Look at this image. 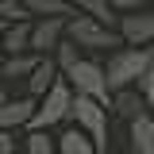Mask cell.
<instances>
[{
    "instance_id": "cell-12",
    "label": "cell",
    "mask_w": 154,
    "mask_h": 154,
    "mask_svg": "<svg viewBox=\"0 0 154 154\" xmlns=\"http://www.w3.org/2000/svg\"><path fill=\"white\" fill-rule=\"evenodd\" d=\"M127 143H131V154H154V112L127 123Z\"/></svg>"
},
{
    "instance_id": "cell-22",
    "label": "cell",
    "mask_w": 154,
    "mask_h": 154,
    "mask_svg": "<svg viewBox=\"0 0 154 154\" xmlns=\"http://www.w3.org/2000/svg\"><path fill=\"white\" fill-rule=\"evenodd\" d=\"M135 89H139V93H143V100H146V104L154 108V62H150V69L143 73V81H139Z\"/></svg>"
},
{
    "instance_id": "cell-6",
    "label": "cell",
    "mask_w": 154,
    "mask_h": 154,
    "mask_svg": "<svg viewBox=\"0 0 154 154\" xmlns=\"http://www.w3.org/2000/svg\"><path fill=\"white\" fill-rule=\"evenodd\" d=\"M116 31H119V42L123 46H154V8L119 16Z\"/></svg>"
},
{
    "instance_id": "cell-5",
    "label": "cell",
    "mask_w": 154,
    "mask_h": 154,
    "mask_svg": "<svg viewBox=\"0 0 154 154\" xmlns=\"http://www.w3.org/2000/svg\"><path fill=\"white\" fill-rule=\"evenodd\" d=\"M69 104H73L69 85H66V81H58L54 89L38 100L35 119H31V131H50V127H58V123H66V119H69Z\"/></svg>"
},
{
    "instance_id": "cell-10",
    "label": "cell",
    "mask_w": 154,
    "mask_h": 154,
    "mask_svg": "<svg viewBox=\"0 0 154 154\" xmlns=\"http://www.w3.org/2000/svg\"><path fill=\"white\" fill-rule=\"evenodd\" d=\"M16 54H31V19L8 23L0 31V58H16Z\"/></svg>"
},
{
    "instance_id": "cell-13",
    "label": "cell",
    "mask_w": 154,
    "mask_h": 154,
    "mask_svg": "<svg viewBox=\"0 0 154 154\" xmlns=\"http://www.w3.org/2000/svg\"><path fill=\"white\" fill-rule=\"evenodd\" d=\"M66 4L73 8V16H89V19H96V23H104V27H116V23H119V16L112 12L108 0H66Z\"/></svg>"
},
{
    "instance_id": "cell-2",
    "label": "cell",
    "mask_w": 154,
    "mask_h": 154,
    "mask_svg": "<svg viewBox=\"0 0 154 154\" xmlns=\"http://www.w3.org/2000/svg\"><path fill=\"white\" fill-rule=\"evenodd\" d=\"M66 38L81 50V58H96V62H100V54H116L123 46L116 27H104V23H96L89 16H73L69 19L66 23Z\"/></svg>"
},
{
    "instance_id": "cell-19",
    "label": "cell",
    "mask_w": 154,
    "mask_h": 154,
    "mask_svg": "<svg viewBox=\"0 0 154 154\" xmlns=\"http://www.w3.org/2000/svg\"><path fill=\"white\" fill-rule=\"evenodd\" d=\"M27 8H23V0H0V23L8 27V23H27Z\"/></svg>"
},
{
    "instance_id": "cell-8",
    "label": "cell",
    "mask_w": 154,
    "mask_h": 154,
    "mask_svg": "<svg viewBox=\"0 0 154 154\" xmlns=\"http://www.w3.org/2000/svg\"><path fill=\"white\" fill-rule=\"evenodd\" d=\"M35 108H38V100H31V96H23V93H12V100L0 108V131H12V135H23V131H31V119H35Z\"/></svg>"
},
{
    "instance_id": "cell-15",
    "label": "cell",
    "mask_w": 154,
    "mask_h": 154,
    "mask_svg": "<svg viewBox=\"0 0 154 154\" xmlns=\"http://www.w3.org/2000/svg\"><path fill=\"white\" fill-rule=\"evenodd\" d=\"M31 19H73V8L66 0H23Z\"/></svg>"
},
{
    "instance_id": "cell-9",
    "label": "cell",
    "mask_w": 154,
    "mask_h": 154,
    "mask_svg": "<svg viewBox=\"0 0 154 154\" xmlns=\"http://www.w3.org/2000/svg\"><path fill=\"white\" fill-rule=\"evenodd\" d=\"M58 81H62V73H58L54 58H38V66L31 69V77L23 81V96H31V100H42V96L50 93Z\"/></svg>"
},
{
    "instance_id": "cell-7",
    "label": "cell",
    "mask_w": 154,
    "mask_h": 154,
    "mask_svg": "<svg viewBox=\"0 0 154 154\" xmlns=\"http://www.w3.org/2000/svg\"><path fill=\"white\" fill-rule=\"evenodd\" d=\"M66 23L69 19H31V54L50 58L66 42Z\"/></svg>"
},
{
    "instance_id": "cell-21",
    "label": "cell",
    "mask_w": 154,
    "mask_h": 154,
    "mask_svg": "<svg viewBox=\"0 0 154 154\" xmlns=\"http://www.w3.org/2000/svg\"><path fill=\"white\" fill-rule=\"evenodd\" d=\"M0 154H23V135L0 131Z\"/></svg>"
},
{
    "instance_id": "cell-23",
    "label": "cell",
    "mask_w": 154,
    "mask_h": 154,
    "mask_svg": "<svg viewBox=\"0 0 154 154\" xmlns=\"http://www.w3.org/2000/svg\"><path fill=\"white\" fill-rule=\"evenodd\" d=\"M0 31H4V23H0Z\"/></svg>"
},
{
    "instance_id": "cell-20",
    "label": "cell",
    "mask_w": 154,
    "mask_h": 154,
    "mask_svg": "<svg viewBox=\"0 0 154 154\" xmlns=\"http://www.w3.org/2000/svg\"><path fill=\"white\" fill-rule=\"evenodd\" d=\"M112 4L116 16H131V12H146V8H154V0H108Z\"/></svg>"
},
{
    "instance_id": "cell-11",
    "label": "cell",
    "mask_w": 154,
    "mask_h": 154,
    "mask_svg": "<svg viewBox=\"0 0 154 154\" xmlns=\"http://www.w3.org/2000/svg\"><path fill=\"white\" fill-rule=\"evenodd\" d=\"M112 116H119V119L135 123L139 116H150V104L143 100V93H139V89H123V93L112 96Z\"/></svg>"
},
{
    "instance_id": "cell-14",
    "label": "cell",
    "mask_w": 154,
    "mask_h": 154,
    "mask_svg": "<svg viewBox=\"0 0 154 154\" xmlns=\"http://www.w3.org/2000/svg\"><path fill=\"white\" fill-rule=\"evenodd\" d=\"M38 66L35 54H16V58H0V81L12 89V81H27L31 69Z\"/></svg>"
},
{
    "instance_id": "cell-17",
    "label": "cell",
    "mask_w": 154,
    "mask_h": 154,
    "mask_svg": "<svg viewBox=\"0 0 154 154\" xmlns=\"http://www.w3.org/2000/svg\"><path fill=\"white\" fill-rule=\"evenodd\" d=\"M23 154H58V139L50 131H23Z\"/></svg>"
},
{
    "instance_id": "cell-4",
    "label": "cell",
    "mask_w": 154,
    "mask_h": 154,
    "mask_svg": "<svg viewBox=\"0 0 154 154\" xmlns=\"http://www.w3.org/2000/svg\"><path fill=\"white\" fill-rule=\"evenodd\" d=\"M108 108L104 104H96V100H85V96H73V104H69V127H77L81 135H89L93 139V146L100 154L108 150Z\"/></svg>"
},
{
    "instance_id": "cell-16",
    "label": "cell",
    "mask_w": 154,
    "mask_h": 154,
    "mask_svg": "<svg viewBox=\"0 0 154 154\" xmlns=\"http://www.w3.org/2000/svg\"><path fill=\"white\" fill-rule=\"evenodd\" d=\"M54 139H58V154H100V150L93 146V139L81 135L77 127H66V131L54 135Z\"/></svg>"
},
{
    "instance_id": "cell-3",
    "label": "cell",
    "mask_w": 154,
    "mask_h": 154,
    "mask_svg": "<svg viewBox=\"0 0 154 154\" xmlns=\"http://www.w3.org/2000/svg\"><path fill=\"white\" fill-rule=\"evenodd\" d=\"M66 85H69V93L73 96H85V100H96V104H104L108 112H112V93H108V77H104V62H96V58H81L69 73L62 77Z\"/></svg>"
},
{
    "instance_id": "cell-18",
    "label": "cell",
    "mask_w": 154,
    "mask_h": 154,
    "mask_svg": "<svg viewBox=\"0 0 154 154\" xmlns=\"http://www.w3.org/2000/svg\"><path fill=\"white\" fill-rule=\"evenodd\" d=\"M50 58H54V66H58V73L66 77V73H69V69H73V66H77V62H81V50H77L73 42H69V38H66V42H62V46H58V50H54V54H50Z\"/></svg>"
},
{
    "instance_id": "cell-1",
    "label": "cell",
    "mask_w": 154,
    "mask_h": 154,
    "mask_svg": "<svg viewBox=\"0 0 154 154\" xmlns=\"http://www.w3.org/2000/svg\"><path fill=\"white\" fill-rule=\"evenodd\" d=\"M154 62V46H119L116 54H108L104 62V77H108V93H123V89H135L143 73L150 69Z\"/></svg>"
},
{
    "instance_id": "cell-24",
    "label": "cell",
    "mask_w": 154,
    "mask_h": 154,
    "mask_svg": "<svg viewBox=\"0 0 154 154\" xmlns=\"http://www.w3.org/2000/svg\"><path fill=\"white\" fill-rule=\"evenodd\" d=\"M104 154H112V150H104Z\"/></svg>"
}]
</instances>
